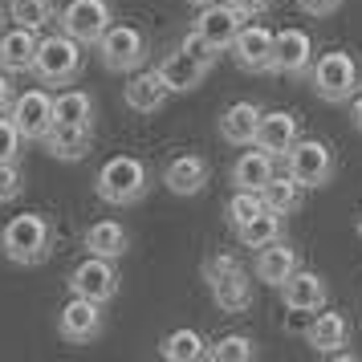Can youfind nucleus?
<instances>
[{
  "instance_id": "2",
  "label": "nucleus",
  "mask_w": 362,
  "mask_h": 362,
  "mask_svg": "<svg viewBox=\"0 0 362 362\" xmlns=\"http://www.w3.org/2000/svg\"><path fill=\"white\" fill-rule=\"evenodd\" d=\"M310 86H313V94L322 102H329V106H350L358 98V86H362L358 57L346 49L317 53V62L310 69Z\"/></svg>"
},
{
  "instance_id": "6",
  "label": "nucleus",
  "mask_w": 362,
  "mask_h": 362,
  "mask_svg": "<svg viewBox=\"0 0 362 362\" xmlns=\"http://www.w3.org/2000/svg\"><path fill=\"white\" fill-rule=\"evenodd\" d=\"M94 49H98L102 69H110V74H134V69L151 57V41H147V33H143L139 25L115 21V25L102 33V41L94 45Z\"/></svg>"
},
{
  "instance_id": "10",
  "label": "nucleus",
  "mask_w": 362,
  "mask_h": 362,
  "mask_svg": "<svg viewBox=\"0 0 362 362\" xmlns=\"http://www.w3.org/2000/svg\"><path fill=\"white\" fill-rule=\"evenodd\" d=\"M313 62H317V45L305 29H281L277 33V53H273V74L277 78H289V82H301L310 78Z\"/></svg>"
},
{
  "instance_id": "20",
  "label": "nucleus",
  "mask_w": 362,
  "mask_h": 362,
  "mask_svg": "<svg viewBox=\"0 0 362 362\" xmlns=\"http://www.w3.org/2000/svg\"><path fill=\"white\" fill-rule=\"evenodd\" d=\"M301 139V118L289 115V110H273V115L261 118V131H257V147L269 151L273 159H285L293 143Z\"/></svg>"
},
{
  "instance_id": "12",
  "label": "nucleus",
  "mask_w": 362,
  "mask_h": 362,
  "mask_svg": "<svg viewBox=\"0 0 362 362\" xmlns=\"http://www.w3.org/2000/svg\"><path fill=\"white\" fill-rule=\"evenodd\" d=\"M232 62L245 69V74H273V53H277V33L264 29V25H245L236 41H232Z\"/></svg>"
},
{
  "instance_id": "35",
  "label": "nucleus",
  "mask_w": 362,
  "mask_h": 362,
  "mask_svg": "<svg viewBox=\"0 0 362 362\" xmlns=\"http://www.w3.org/2000/svg\"><path fill=\"white\" fill-rule=\"evenodd\" d=\"M21 143H25V134L17 131V122L0 115V163H13V159H21Z\"/></svg>"
},
{
  "instance_id": "30",
  "label": "nucleus",
  "mask_w": 362,
  "mask_h": 362,
  "mask_svg": "<svg viewBox=\"0 0 362 362\" xmlns=\"http://www.w3.org/2000/svg\"><path fill=\"white\" fill-rule=\"evenodd\" d=\"M53 118L57 122H86V127H94V98L86 90H62L53 98Z\"/></svg>"
},
{
  "instance_id": "33",
  "label": "nucleus",
  "mask_w": 362,
  "mask_h": 362,
  "mask_svg": "<svg viewBox=\"0 0 362 362\" xmlns=\"http://www.w3.org/2000/svg\"><path fill=\"white\" fill-rule=\"evenodd\" d=\"M53 0H8V17L25 29H45L53 21Z\"/></svg>"
},
{
  "instance_id": "18",
  "label": "nucleus",
  "mask_w": 362,
  "mask_h": 362,
  "mask_svg": "<svg viewBox=\"0 0 362 362\" xmlns=\"http://www.w3.org/2000/svg\"><path fill=\"white\" fill-rule=\"evenodd\" d=\"M41 147L49 151L53 159H62V163H78L94 147V127H86V122H53L49 134L41 139Z\"/></svg>"
},
{
  "instance_id": "19",
  "label": "nucleus",
  "mask_w": 362,
  "mask_h": 362,
  "mask_svg": "<svg viewBox=\"0 0 362 362\" xmlns=\"http://www.w3.org/2000/svg\"><path fill=\"white\" fill-rule=\"evenodd\" d=\"M305 346L313 354H338L342 346H350V317L338 310H326V313H313V322L305 326Z\"/></svg>"
},
{
  "instance_id": "3",
  "label": "nucleus",
  "mask_w": 362,
  "mask_h": 362,
  "mask_svg": "<svg viewBox=\"0 0 362 362\" xmlns=\"http://www.w3.org/2000/svg\"><path fill=\"white\" fill-rule=\"evenodd\" d=\"M53 240H57L53 224L45 220V216H37V212L13 216V220L0 228V252H4L13 264H41V261H49Z\"/></svg>"
},
{
  "instance_id": "31",
  "label": "nucleus",
  "mask_w": 362,
  "mask_h": 362,
  "mask_svg": "<svg viewBox=\"0 0 362 362\" xmlns=\"http://www.w3.org/2000/svg\"><path fill=\"white\" fill-rule=\"evenodd\" d=\"M208 358L212 362H252L257 358V342L252 334H224L208 346Z\"/></svg>"
},
{
  "instance_id": "11",
  "label": "nucleus",
  "mask_w": 362,
  "mask_h": 362,
  "mask_svg": "<svg viewBox=\"0 0 362 362\" xmlns=\"http://www.w3.org/2000/svg\"><path fill=\"white\" fill-rule=\"evenodd\" d=\"M8 118L17 122V131L25 134V143H41V139L49 134V127L57 122V118H53V94L49 90H41V86L25 90V94L13 98Z\"/></svg>"
},
{
  "instance_id": "15",
  "label": "nucleus",
  "mask_w": 362,
  "mask_h": 362,
  "mask_svg": "<svg viewBox=\"0 0 362 362\" xmlns=\"http://www.w3.org/2000/svg\"><path fill=\"white\" fill-rule=\"evenodd\" d=\"M281 301H285V310H293V313H317V310H326V301H329V281L322 277V273H313V269H297L293 277L281 285Z\"/></svg>"
},
{
  "instance_id": "25",
  "label": "nucleus",
  "mask_w": 362,
  "mask_h": 362,
  "mask_svg": "<svg viewBox=\"0 0 362 362\" xmlns=\"http://www.w3.org/2000/svg\"><path fill=\"white\" fill-rule=\"evenodd\" d=\"M277 163L269 151H261L252 143V151H245L236 163H232V187H245V192H264V183L277 175Z\"/></svg>"
},
{
  "instance_id": "32",
  "label": "nucleus",
  "mask_w": 362,
  "mask_h": 362,
  "mask_svg": "<svg viewBox=\"0 0 362 362\" xmlns=\"http://www.w3.org/2000/svg\"><path fill=\"white\" fill-rule=\"evenodd\" d=\"M264 212V199H261V192H245V187H236L232 192V199L224 204V220H228V228L236 232V228H245L252 216H261Z\"/></svg>"
},
{
  "instance_id": "14",
  "label": "nucleus",
  "mask_w": 362,
  "mask_h": 362,
  "mask_svg": "<svg viewBox=\"0 0 362 362\" xmlns=\"http://www.w3.org/2000/svg\"><path fill=\"white\" fill-rule=\"evenodd\" d=\"M248 25V17L236 8V4H228V0H216V4H204L196 17V29L199 37H208L216 49H232V41H236V33Z\"/></svg>"
},
{
  "instance_id": "16",
  "label": "nucleus",
  "mask_w": 362,
  "mask_h": 362,
  "mask_svg": "<svg viewBox=\"0 0 362 362\" xmlns=\"http://www.w3.org/2000/svg\"><path fill=\"white\" fill-rule=\"evenodd\" d=\"M301 269V252H297L289 240H273V245L257 248V261H252V277L269 285V289H281L285 281Z\"/></svg>"
},
{
  "instance_id": "8",
  "label": "nucleus",
  "mask_w": 362,
  "mask_h": 362,
  "mask_svg": "<svg viewBox=\"0 0 362 362\" xmlns=\"http://www.w3.org/2000/svg\"><path fill=\"white\" fill-rule=\"evenodd\" d=\"M110 25H115V4L110 0H69L62 8V29L69 37H78L82 45H98Z\"/></svg>"
},
{
  "instance_id": "36",
  "label": "nucleus",
  "mask_w": 362,
  "mask_h": 362,
  "mask_svg": "<svg viewBox=\"0 0 362 362\" xmlns=\"http://www.w3.org/2000/svg\"><path fill=\"white\" fill-rule=\"evenodd\" d=\"M180 49H187L192 57H196V62H204L208 69H212L216 62H220V53H224V49H216L212 41H208V37H199L196 29H192V33H187V37L180 41Z\"/></svg>"
},
{
  "instance_id": "26",
  "label": "nucleus",
  "mask_w": 362,
  "mask_h": 362,
  "mask_svg": "<svg viewBox=\"0 0 362 362\" xmlns=\"http://www.w3.org/2000/svg\"><path fill=\"white\" fill-rule=\"evenodd\" d=\"M82 245H86V252H94V257L118 261V257H127V248H131V232L122 228L118 220H98V224L86 228Z\"/></svg>"
},
{
  "instance_id": "38",
  "label": "nucleus",
  "mask_w": 362,
  "mask_h": 362,
  "mask_svg": "<svg viewBox=\"0 0 362 362\" xmlns=\"http://www.w3.org/2000/svg\"><path fill=\"white\" fill-rule=\"evenodd\" d=\"M13 98H17V86H13V78H8V69H0V115L13 110Z\"/></svg>"
},
{
  "instance_id": "22",
  "label": "nucleus",
  "mask_w": 362,
  "mask_h": 362,
  "mask_svg": "<svg viewBox=\"0 0 362 362\" xmlns=\"http://www.w3.org/2000/svg\"><path fill=\"white\" fill-rule=\"evenodd\" d=\"M261 106L257 102H232L228 110L220 115V139L228 147H252L257 131H261Z\"/></svg>"
},
{
  "instance_id": "43",
  "label": "nucleus",
  "mask_w": 362,
  "mask_h": 362,
  "mask_svg": "<svg viewBox=\"0 0 362 362\" xmlns=\"http://www.w3.org/2000/svg\"><path fill=\"white\" fill-rule=\"evenodd\" d=\"M0 33H4V17H0Z\"/></svg>"
},
{
  "instance_id": "42",
  "label": "nucleus",
  "mask_w": 362,
  "mask_h": 362,
  "mask_svg": "<svg viewBox=\"0 0 362 362\" xmlns=\"http://www.w3.org/2000/svg\"><path fill=\"white\" fill-rule=\"evenodd\" d=\"M354 228H358V236H362V212H358V216H354Z\"/></svg>"
},
{
  "instance_id": "39",
  "label": "nucleus",
  "mask_w": 362,
  "mask_h": 362,
  "mask_svg": "<svg viewBox=\"0 0 362 362\" xmlns=\"http://www.w3.org/2000/svg\"><path fill=\"white\" fill-rule=\"evenodd\" d=\"M228 4H236V8H240L245 17H257V13H264V8H269L273 0H228Z\"/></svg>"
},
{
  "instance_id": "17",
  "label": "nucleus",
  "mask_w": 362,
  "mask_h": 362,
  "mask_svg": "<svg viewBox=\"0 0 362 362\" xmlns=\"http://www.w3.org/2000/svg\"><path fill=\"white\" fill-rule=\"evenodd\" d=\"M212 180V163L204 155H175L163 167V187L171 196H199Z\"/></svg>"
},
{
  "instance_id": "23",
  "label": "nucleus",
  "mask_w": 362,
  "mask_h": 362,
  "mask_svg": "<svg viewBox=\"0 0 362 362\" xmlns=\"http://www.w3.org/2000/svg\"><path fill=\"white\" fill-rule=\"evenodd\" d=\"M155 69L163 74V82H167V90H171V94H192V90H199V86H204V78H208V66H204V62H196L187 49H171Z\"/></svg>"
},
{
  "instance_id": "34",
  "label": "nucleus",
  "mask_w": 362,
  "mask_h": 362,
  "mask_svg": "<svg viewBox=\"0 0 362 362\" xmlns=\"http://www.w3.org/2000/svg\"><path fill=\"white\" fill-rule=\"evenodd\" d=\"M21 192H25V171H21V163L17 159L13 163H0V204L21 199Z\"/></svg>"
},
{
  "instance_id": "5",
  "label": "nucleus",
  "mask_w": 362,
  "mask_h": 362,
  "mask_svg": "<svg viewBox=\"0 0 362 362\" xmlns=\"http://www.w3.org/2000/svg\"><path fill=\"white\" fill-rule=\"evenodd\" d=\"M82 69H86V45L78 37H69L66 29L41 37L37 62H33V78L41 86H69V82H78Z\"/></svg>"
},
{
  "instance_id": "4",
  "label": "nucleus",
  "mask_w": 362,
  "mask_h": 362,
  "mask_svg": "<svg viewBox=\"0 0 362 362\" xmlns=\"http://www.w3.org/2000/svg\"><path fill=\"white\" fill-rule=\"evenodd\" d=\"M204 281H208V289H212V301L216 310L224 313H245L252 305V273H245V264L240 257H232V252H216L204 261Z\"/></svg>"
},
{
  "instance_id": "24",
  "label": "nucleus",
  "mask_w": 362,
  "mask_h": 362,
  "mask_svg": "<svg viewBox=\"0 0 362 362\" xmlns=\"http://www.w3.org/2000/svg\"><path fill=\"white\" fill-rule=\"evenodd\" d=\"M171 98V90H167L163 74L159 69H143V74H134L127 90H122V102L131 106L134 115H155V110H163V102Z\"/></svg>"
},
{
  "instance_id": "37",
  "label": "nucleus",
  "mask_w": 362,
  "mask_h": 362,
  "mask_svg": "<svg viewBox=\"0 0 362 362\" xmlns=\"http://www.w3.org/2000/svg\"><path fill=\"white\" fill-rule=\"evenodd\" d=\"M293 4L305 13V17H329V13L342 8V0H293Z\"/></svg>"
},
{
  "instance_id": "7",
  "label": "nucleus",
  "mask_w": 362,
  "mask_h": 362,
  "mask_svg": "<svg viewBox=\"0 0 362 362\" xmlns=\"http://www.w3.org/2000/svg\"><path fill=\"white\" fill-rule=\"evenodd\" d=\"M285 167L305 192H317V187H329L334 175H338V159H334V147L322 143V139H297L293 151L285 155Z\"/></svg>"
},
{
  "instance_id": "41",
  "label": "nucleus",
  "mask_w": 362,
  "mask_h": 362,
  "mask_svg": "<svg viewBox=\"0 0 362 362\" xmlns=\"http://www.w3.org/2000/svg\"><path fill=\"white\" fill-rule=\"evenodd\" d=\"M187 4H196V8H204V4H216V0H187Z\"/></svg>"
},
{
  "instance_id": "29",
  "label": "nucleus",
  "mask_w": 362,
  "mask_h": 362,
  "mask_svg": "<svg viewBox=\"0 0 362 362\" xmlns=\"http://www.w3.org/2000/svg\"><path fill=\"white\" fill-rule=\"evenodd\" d=\"M159 354H163L167 362H199L208 358V342H204V334L199 329H171L163 338V346H159Z\"/></svg>"
},
{
  "instance_id": "1",
  "label": "nucleus",
  "mask_w": 362,
  "mask_h": 362,
  "mask_svg": "<svg viewBox=\"0 0 362 362\" xmlns=\"http://www.w3.org/2000/svg\"><path fill=\"white\" fill-rule=\"evenodd\" d=\"M94 192L110 208H131L151 192V167L143 159H134V155H115V159H106L98 167Z\"/></svg>"
},
{
  "instance_id": "13",
  "label": "nucleus",
  "mask_w": 362,
  "mask_h": 362,
  "mask_svg": "<svg viewBox=\"0 0 362 362\" xmlns=\"http://www.w3.org/2000/svg\"><path fill=\"white\" fill-rule=\"evenodd\" d=\"M57 334H62L66 342H74V346L94 342V338L102 334V305L90 301V297L74 293L66 305H62V313H57Z\"/></svg>"
},
{
  "instance_id": "27",
  "label": "nucleus",
  "mask_w": 362,
  "mask_h": 362,
  "mask_svg": "<svg viewBox=\"0 0 362 362\" xmlns=\"http://www.w3.org/2000/svg\"><path fill=\"white\" fill-rule=\"evenodd\" d=\"M261 199H264V208H273V212H281V216H297L301 204H305V187L285 171V175H273V180L264 183Z\"/></svg>"
},
{
  "instance_id": "28",
  "label": "nucleus",
  "mask_w": 362,
  "mask_h": 362,
  "mask_svg": "<svg viewBox=\"0 0 362 362\" xmlns=\"http://www.w3.org/2000/svg\"><path fill=\"white\" fill-rule=\"evenodd\" d=\"M236 240L245 248H264V245H273V240H285V216L264 208L261 216L248 220L245 228H236Z\"/></svg>"
},
{
  "instance_id": "9",
  "label": "nucleus",
  "mask_w": 362,
  "mask_h": 362,
  "mask_svg": "<svg viewBox=\"0 0 362 362\" xmlns=\"http://www.w3.org/2000/svg\"><path fill=\"white\" fill-rule=\"evenodd\" d=\"M69 293L78 297H90V301H98V305H106V301H115L118 297V269L110 257H86L74 273H69Z\"/></svg>"
},
{
  "instance_id": "21",
  "label": "nucleus",
  "mask_w": 362,
  "mask_h": 362,
  "mask_svg": "<svg viewBox=\"0 0 362 362\" xmlns=\"http://www.w3.org/2000/svg\"><path fill=\"white\" fill-rule=\"evenodd\" d=\"M37 45H41L37 29L13 25L8 33H0V69H8V74H33Z\"/></svg>"
},
{
  "instance_id": "40",
  "label": "nucleus",
  "mask_w": 362,
  "mask_h": 362,
  "mask_svg": "<svg viewBox=\"0 0 362 362\" xmlns=\"http://www.w3.org/2000/svg\"><path fill=\"white\" fill-rule=\"evenodd\" d=\"M350 127H354V131L362 134V94L354 102H350Z\"/></svg>"
}]
</instances>
